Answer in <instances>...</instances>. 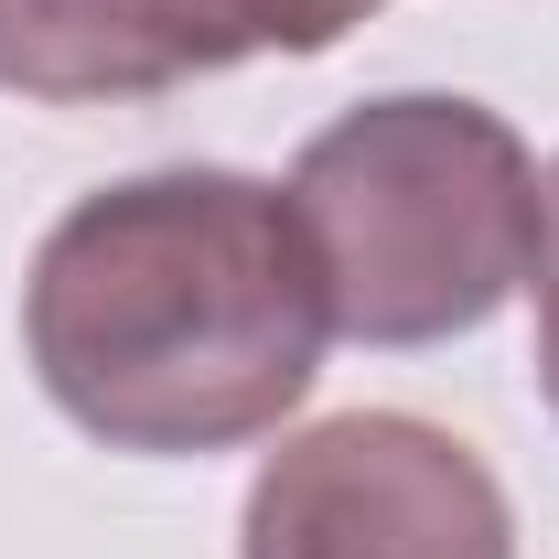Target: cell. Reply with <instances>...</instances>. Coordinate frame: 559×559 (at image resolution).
Segmentation results:
<instances>
[{
	"label": "cell",
	"mask_w": 559,
	"mask_h": 559,
	"mask_svg": "<svg viewBox=\"0 0 559 559\" xmlns=\"http://www.w3.org/2000/svg\"><path fill=\"white\" fill-rule=\"evenodd\" d=\"M538 377H549V409H559V162L538 183Z\"/></svg>",
	"instance_id": "cell-6"
},
{
	"label": "cell",
	"mask_w": 559,
	"mask_h": 559,
	"mask_svg": "<svg viewBox=\"0 0 559 559\" xmlns=\"http://www.w3.org/2000/svg\"><path fill=\"white\" fill-rule=\"evenodd\" d=\"M290 215L355 345L474 334L538 270V162L474 97H377L290 162Z\"/></svg>",
	"instance_id": "cell-2"
},
{
	"label": "cell",
	"mask_w": 559,
	"mask_h": 559,
	"mask_svg": "<svg viewBox=\"0 0 559 559\" xmlns=\"http://www.w3.org/2000/svg\"><path fill=\"white\" fill-rule=\"evenodd\" d=\"M248 559H516L506 485L409 409H345L248 485Z\"/></svg>",
	"instance_id": "cell-3"
},
{
	"label": "cell",
	"mask_w": 559,
	"mask_h": 559,
	"mask_svg": "<svg viewBox=\"0 0 559 559\" xmlns=\"http://www.w3.org/2000/svg\"><path fill=\"white\" fill-rule=\"evenodd\" d=\"M259 55L248 0H0V86L44 108L162 97Z\"/></svg>",
	"instance_id": "cell-4"
},
{
	"label": "cell",
	"mask_w": 559,
	"mask_h": 559,
	"mask_svg": "<svg viewBox=\"0 0 559 559\" xmlns=\"http://www.w3.org/2000/svg\"><path fill=\"white\" fill-rule=\"evenodd\" d=\"M366 11L377 0H248V33H259V55H323V44H345Z\"/></svg>",
	"instance_id": "cell-5"
},
{
	"label": "cell",
	"mask_w": 559,
	"mask_h": 559,
	"mask_svg": "<svg viewBox=\"0 0 559 559\" xmlns=\"http://www.w3.org/2000/svg\"><path fill=\"white\" fill-rule=\"evenodd\" d=\"M334 334L290 194L248 173H140L55 215L22 345L108 452H226L301 409Z\"/></svg>",
	"instance_id": "cell-1"
}]
</instances>
